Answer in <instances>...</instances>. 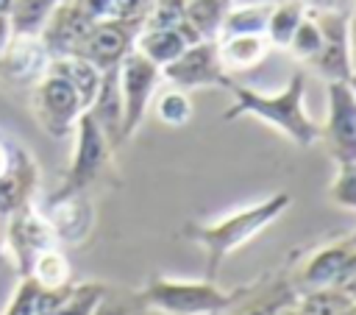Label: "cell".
Instances as JSON below:
<instances>
[{
  "label": "cell",
  "instance_id": "obj_8",
  "mask_svg": "<svg viewBox=\"0 0 356 315\" xmlns=\"http://www.w3.org/2000/svg\"><path fill=\"white\" fill-rule=\"evenodd\" d=\"M161 78H167L175 89H200V86H231V78L220 61L217 39H200L189 45L178 59L161 67Z\"/></svg>",
  "mask_w": 356,
  "mask_h": 315
},
{
  "label": "cell",
  "instance_id": "obj_41",
  "mask_svg": "<svg viewBox=\"0 0 356 315\" xmlns=\"http://www.w3.org/2000/svg\"><path fill=\"white\" fill-rule=\"evenodd\" d=\"M353 315H356V301H353Z\"/></svg>",
  "mask_w": 356,
  "mask_h": 315
},
{
  "label": "cell",
  "instance_id": "obj_12",
  "mask_svg": "<svg viewBox=\"0 0 356 315\" xmlns=\"http://www.w3.org/2000/svg\"><path fill=\"white\" fill-rule=\"evenodd\" d=\"M50 64V56L39 36H11L6 50H0V75L14 84L39 81Z\"/></svg>",
  "mask_w": 356,
  "mask_h": 315
},
{
  "label": "cell",
  "instance_id": "obj_21",
  "mask_svg": "<svg viewBox=\"0 0 356 315\" xmlns=\"http://www.w3.org/2000/svg\"><path fill=\"white\" fill-rule=\"evenodd\" d=\"M58 0H14L8 8L11 36H39Z\"/></svg>",
  "mask_w": 356,
  "mask_h": 315
},
{
  "label": "cell",
  "instance_id": "obj_17",
  "mask_svg": "<svg viewBox=\"0 0 356 315\" xmlns=\"http://www.w3.org/2000/svg\"><path fill=\"white\" fill-rule=\"evenodd\" d=\"M186 47H189V39L184 36L178 25L175 28H142L134 42V50L142 53L147 61H153L159 70L167 67L172 59H178Z\"/></svg>",
  "mask_w": 356,
  "mask_h": 315
},
{
  "label": "cell",
  "instance_id": "obj_6",
  "mask_svg": "<svg viewBox=\"0 0 356 315\" xmlns=\"http://www.w3.org/2000/svg\"><path fill=\"white\" fill-rule=\"evenodd\" d=\"M328 156L337 164L356 162V92L348 81H328L325 86V123L320 128Z\"/></svg>",
  "mask_w": 356,
  "mask_h": 315
},
{
  "label": "cell",
  "instance_id": "obj_7",
  "mask_svg": "<svg viewBox=\"0 0 356 315\" xmlns=\"http://www.w3.org/2000/svg\"><path fill=\"white\" fill-rule=\"evenodd\" d=\"M33 112L39 125L50 137H67L75 128L78 117L86 112V106L67 78L44 70V75L33 86Z\"/></svg>",
  "mask_w": 356,
  "mask_h": 315
},
{
  "label": "cell",
  "instance_id": "obj_28",
  "mask_svg": "<svg viewBox=\"0 0 356 315\" xmlns=\"http://www.w3.org/2000/svg\"><path fill=\"white\" fill-rule=\"evenodd\" d=\"M328 201L356 212V162L337 164V176L331 178V187H328Z\"/></svg>",
  "mask_w": 356,
  "mask_h": 315
},
{
  "label": "cell",
  "instance_id": "obj_34",
  "mask_svg": "<svg viewBox=\"0 0 356 315\" xmlns=\"http://www.w3.org/2000/svg\"><path fill=\"white\" fill-rule=\"evenodd\" d=\"M11 42V25H8V14H0V50H6V45Z\"/></svg>",
  "mask_w": 356,
  "mask_h": 315
},
{
  "label": "cell",
  "instance_id": "obj_27",
  "mask_svg": "<svg viewBox=\"0 0 356 315\" xmlns=\"http://www.w3.org/2000/svg\"><path fill=\"white\" fill-rule=\"evenodd\" d=\"M103 298H106V287L97 284V282L72 284V293H70L67 304L56 315H95V309Z\"/></svg>",
  "mask_w": 356,
  "mask_h": 315
},
{
  "label": "cell",
  "instance_id": "obj_37",
  "mask_svg": "<svg viewBox=\"0 0 356 315\" xmlns=\"http://www.w3.org/2000/svg\"><path fill=\"white\" fill-rule=\"evenodd\" d=\"M350 70H353V75H356V47H350Z\"/></svg>",
  "mask_w": 356,
  "mask_h": 315
},
{
  "label": "cell",
  "instance_id": "obj_2",
  "mask_svg": "<svg viewBox=\"0 0 356 315\" xmlns=\"http://www.w3.org/2000/svg\"><path fill=\"white\" fill-rule=\"evenodd\" d=\"M234 103L222 112V120L236 117H256L275 131H281L289 142L298 148H312L320 139V125L306 112V78L303 72H295L278 92H259L253 86L231 84Z\"/></svg>",
  "mask_w": 356,
  "mask_h": 315
},
{
  "label": "cell",
  "instance_id": "obj_24",
  "mask_svg": "<svg viewBox=\"0 0 356 315\" xmlns=\"http://www.w3.org/2000/svg\"><path fill=\"white\" fill-rule=\"evenodd\" d=\"M28 276H33V279L42 284V290H56V287L70 284V262H67V256H64L61 251H56V248L50 245V248H44V251L33 259Z\"/></svg>",
  "mask_w": 356,
  "mask_h": 315
},
{
  "label": "cell",
  "instance_id": "obj_33",
  "mask_svg": "<svg viewBox=\"0 0 356 315\" xmlns=\"http://www.w3.org/2000/svg\"><path fill=\"white\" fill-rule=\"evenodd\" d=\"M22 151H17V148H11V145H6L3 139H0V176L17 162V156H19Z\"/></svg>",
  "mask_w": 356,
  "mask_h": 315
},
{
  "label": "cell",
  "instance_id": "obj_14",
  "mask_svg": "<svg viewBox=\"0 0 356 315\" xmlns=\"http://www.w3.org/2000/svg\"><path fill=\"white\" fill-rule=\"evenodd\" d=\"M86 112L103 128V134L108 137L111 148L122 142V95H120V72H117V67L106 70L100 75L97 95H95V100L89 103Z\"/></svg>",
  "mask_w": 356,
  "mask_h": 315
},
{
  "label": "cell",
  "instance_id": "obj_11",
  "mask_svg": "<svg viewBox=\"0 0 356 315\" xmlns=\"http://www.w3.org/2000/svg\"><path fill=\"white\" fill-rule=\"evenodd\" d=\"M92 25H95V20H89L75 0H58L39 33V42L44 45L50 59L72 56Z\"/></svg>",
  "mask_w": 356,
  "mask_h": 315
},
{
  "label": "cell",
  "instance_id": "obj_32",
  "mask_svg": "<svg viewBox=\"0 0 356 315\" xmlns=\"http://www.w3.org/2000/svg\"><path fill=\"white\" fill-rule=\"evenodd\" d=\"M81 6V11L89 17V20H108L114 14V0H75Z\"/></svg>",
  "mask_w": 356,
  "mask_h": 315
},
{
  "label": "cell",
  "instance_id": "obj_22",
  "mask_svg": "<svg viewBox=\"0 0 356 315\" xmlns=\"http://www.w3.org/2000/svg\"><path fill=\"white\" fill-rule=\"evenodd\" d=\"M353 295L337 287H323V290H303L300 298L295 301L300 315H353Z\"/></svg>",
  "mask_w": 356,
  "mask_h": 315
},
{
  "label": "cell",
  "instance_id": "obj_3",
  "mask_svg": "<svg viewBox=\"0 0 356 315\" xmlns=\"http://www.w3.org/2000/svg\"><path fill=\"white\" fill-rule=\"evenodd\" d=\"M139 298L161 315H220L236 301V293L217 287L211 279L153 276Z\"/></svg>",
  "mask_w": 356,
  "mask_h": 315
},
{
  "label": "cell",
  "instance_id": "obj_18",
  "mask_svg": "<svg viewBox=\"0 0 356 315\" xmlns=\"http://www.w3.org/2000/svg\"><path fill=\"white\" fill-rule=\"evenodd\" d=\"M47 70L56 72V75H61V78H67V81L75 86V92L81 95L83 106L89 109V103H92L95 95H97L100 75H103L95 64H89V61L81 59V56H58V59H50Z\"/></svg>",
  "mask_w": 356,
  "mask_h": 315
},
{
  "label": "cell",
  "instance_id": "obj_31",
  "mask_svg": "<svg viewBox=\"0 0 356 315\" xmlns=\"http://www.w3.org/2000/svg\"><path fill=\"white\" fill-rule=\"evenodd\" d=\"M153 0H114V20H128V22H142L150 11Z\"/></svg>",
  "mask_w": 356,
  "mask_h": 315
},
{
  "label": "cell",
  "instance_id": "obj_25",
  "mask_svg": "<svg viewBox=\"0 0 356 315\" xmlns=\"http://www.w3.org/2000/svg\"><path fill=\"white\" fill-rule=\"evenodd\" d=\"M156 100V114H159V120L164 123V125H172V128H181V125H186L189 120H192V98L184 92V89H167V92H161L159 98H153Z\"/></svg>",
  "mask_w": 356,
  "mask_h": 315
},
{
  "label": "cell",
  "instance_id": "obj_15",
  "mask_svg": "<svg viewBox=\"0 0 356 315\" xmlns=\"http://www.w3.org/2000/svg\"><path fill=\"white\" fill-rule=\"evenodd\" d=\"M217 50L225 72H242L259 67L267 59L270 42L261 33H231L217 39Z\"/></svg>",
  "mask_w": 356,
  "mask_h": 315
},
{
  "label": "cell",
  "instance_id": "obj_10",
  "mask_svg": "<svg viewBox=\"0 0 356 315\" xmlns=\"http://www.w3.org/2000/svg\"><path fill=\"white\" fill-rule=\"evenodd\" d=\"M314 20L323 31V45H320V53L312 59V67L325 81H348L353 75L348 17L339 14V11H317Z\"/></svg>",
  "mask_w": 356,
  "mask_h": 315
},
{
  "label": "cell",
  "instance_id": "obj_20",
  "mask_svg": "<svg viewBox=\"0 0 356 315\" xmlns=\"http://www.w3.org/2000/svg\"><path fill=\"white\" fill-rule=\"evenodd\" d=\"M225 11H228V0H186L184 22L200 39H217L222 31Z\"/></svg>",
  "mask_w": 356,
  "mask_h": 315
},
{
  "label": "cell",
  "instance_id": "obj_30",
  "mask_svg": "<svg viewBox=\"0 0 356 315\" xmlns=\"http://www.w3.org/2000/svg\"><path fill=\"white\" fill-rule=\"evenodd\" d=\"M186 0H153L142 28H175L184 22Z\"/></svg>",
  "mask_w": 356,
  "mask_h": 315
},
{
  "label": "cell",
  "instance_id": "obj_23",
  "mask_svg": "<svg viewBox=\"0 0 356 315\" xmlns=\"http://www.w3.org/2000/svg\"><path fill=\"white\" fill-rule=\"evenodd\" d=\"M273 6L275 3H248V6H234V8L228 6L220 36H231V33H261L264 36Z\"/></svg>",
  "mask_w": 356,
  "mask_h": 315
},
{
  "label": "cell",
  "instance_id": "obj_13",
  "mask_svg": "<svg viewBox=\"0 0 356 315\" xmlns=\"http://www.w3.org/2000/svg\"><path fill=\"white\" fill-rule=\"evenodd\" d=\"M50 240H53L50 229L33 212H28L25 206L8 217V243L14 248V256H17V265H19L22 276H28L33 259L44 248H50Z\"/></svg>",
  "mask_w": 356,
  "mask_h": 315
},
{
  "label": "cell",
  "instance_id": "obj_4",
  "mask_svg": "<svg viewBox=\"0 0 356 315\" xmlns=\"http://www.w3.org/2000/svg\"><path fill=\"white\" fill-rule=\"evenodd\" d=\"M72 131H75V151H72L64 184L53 195V201H64L70 195H81L103 173V167L108 164V156H111V142H108V137L103 134V128L95 123V117L89 112H83L78 117Z\"/></svg>",
  "mask_w": 356,
  "mask_h": 315
},
{
  "label": "cell",
  "instance_id": "obj_29",
  "mask_svg": "<svg viewBox=\"0 0 356 315\" xmlns=\"http://www.w3.org/2000/svg\"><path fill=\"white\" fill-rule=\"evenodd\" d=\"M39 295H42V284L33 276H22L3 315H39Z\"/></svg>",
  "mask_w": 356,
  "mask_h": 315
},
{
  "label": "cell",
  "instance_id": "obj_9",
  "mask_svg": "<svg viewBox=\"0 0 356 315\" xmlns=\"http://www.w3.org/2000/svg\"><path fill=\"white\" fill-rule=\"evenodd\" d=\"M142 31V22H128V20H97L86 36L81 39L78 50L72 56L86 59L89 64H95L100 72L120 67V61L134 50V42Z\"/></svg>",
  "mask_w": 356,
  "mask_h": 315
},
{
  "label": "cell",
  "instance_id": "obj_40",
  "mask_svg": "<svg viewBox=\"0 0 356 315\" xmlns=\"http://www.w3.org/2000/svg\"><path fill=\"white\" fill-rule=\"evenodd\" d=\"M0 262H3V245H0Z\"/></svg>",
  "mask_w": 356,
  "mask_h": 315
},
{
  "label": "cell",
  "instance_id": "obj_1",
  "mask_svg": "<svg viewBox=\"0 0 356 315\" xmlns=\"http://www.w3.org/2000/svg\"><path fill=\"white\" fill-rule=\"evenodd\" d=\"M292 206V195L289 192H273L256 203L239 206L217 220H206V223H186L184 226V237L189 243H195L203 254H206V273L203 279H217L222 262L239 251L242 245H248L253 237H259L267 226H273L286 209Z\"/></svg>",
  "mask_w": 356,
  "mask_h": 315
},
{
  "label": "cell",
  "instance_id": "obj_39",
  "mask_svg": "<svg viewBox=\"0 0 356 315\" xmlns=\"http://www.w3.org/2000/svg\"><path fill=\"white\" fill-rule=\"evenodd\" d=\"M348 84H350V86H353V92H356V75H350V78H348Z\"/></svg>",
  "mask_w": 356,
  "mask_h": 315
},
{
  "label": "cell",
  "instance_id": "obj_26",
  "mask_svg": "<svg viewBox=\"0 0 356 315\" xmlns=\"http://www.w3.org/2000/svg\"><path fill=\"white\" fill-rule=\"evenodd\" d=\"M320 45H323V31H320L314 14H306L303 22L298 25V31H295V36H292V42H289L286 50H292L295 59L312 64V59L320 53Z\"/></svg>",
  "mask_w": 356,
  "mask_h": 315
},
{
  "label": "cell",
  "instance_id": "obj_35",
  "mask_svg": "<svg viewBox=\"0 0 356 315\" xmlns=\"http://www.w3.org/2000/svg\"><path fill=\"white\" fill-rule=\"evenodd\" d=\"M348 36H350V47H356V14L348 20Z\"/></svg>",
  "mask_w": 356,
  "mask_h": 315
},
{
  "label": "cell",
  "instance_id": "obj_19",
  "mask_svg": "<svg viewBox=\"0 0 356 315\" xmlns=\"http://www.w3.org/2000/svg\"><path fill=\"white\" fill-rule=\"evenodd\" d=\"M306 6L300 0H284V3H275L273 11H270V20H267V28H264V36L270 42V47H289L298 25L303 22L306 17Z\"/></svg>",
  "mask_w": 356,
  "mask_h": 315
},
{
  "label": "cell",
  "instance_id": "obj_36",
  "mask_svg": "<svg viewBox=\"0 0 356 315\" xmlns=\"http://www.w3.org/2000/svg\"><path fill=\"white\" fill-rule=\"evenodd\" d=\"M11 3H14V0H0V14H8V8H11Z\"/></svg>",
  "mask_w": 356,
  "mask_h": 315
},
{
  "label": "cell",
  "instance_id": "obj_16",
  "mask_svg": "<svg viewBox=\"0 0 356 315\" xmlns=\"http://www.w3.org/2000/svg\"><path fill=\"white\" fill-rule=\"evenodd\" d=\"M36 184V164L22 151L17 162L0 176V220H8L28 203V195Z\"/></svg>",
  "mask_w": 356,
  "mask_h": 315
},
{
  "label": "cell",
  "instance_id": "obj_5",
  "mask_svg": "<svg viewBox=\"0 0 356 315\" xmlns=\"http://www.w3.org/2000/svg\"><path fill=\"white\" fill-rule=\"evenodd\" d=\"M117 72H120V95H122V142H125L142 125V120L156 98L161 70L153 61H147L142 53L131 50L120 61Z\"/></svg>",
  "mask_w": 356,
  "mask_h": 315
},
{
  "label": "cell",
  "instance_id": "obj_38",
  "mask_svg": "<svg viewBox=\"0 0 356 315\" xmlns=\"http://www.w3.org/2000/svg\"><path fill=\"white\" fill-rule=\"evenodd\" d=\"M345 243H348V245H353V248H356V229H353V231H350V234H348V237H345Z\"/></svg>",
  "mask_w": 356,
  "mask_h": 315
}]
</instances>
